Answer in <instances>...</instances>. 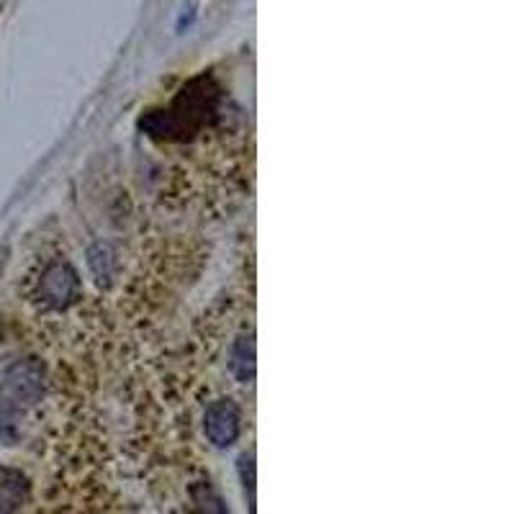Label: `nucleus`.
I'll list each match as a JSON object with an SVG mask.
<instances>
[{"instance_id": "20e7f679", "label": "nucleus", "mask_w": 514, "mask_h": 514, "mask_svg": "<svg viewBox=\"0 0 514 514\" xmlns=\"http://www.w3.org/2000/svg\"><path fill=\"white\" fill-rule=\"evenodd\" d=\"M31 499V484L18 468L0 466V512L24 509Z\"/></svg>"}, {"instance_id": "423d86ee", "label": "nucleus", "mask_w": 514, "mask_h": 514, "mask_svg": "<svg viewBox=\"0 0 514 514\" xmlns=\"http://www.w3.org/2000/svg\"><path fill=\"white\" fill-rule=\"evenodd\" d=\"M21 412L24 409H18L8 396L0 394V443L3 445H11L18 440V422H21Z\"/></svg>"}, {"instance_id": "f03ea898", "label": "nucleus", "mask_w": 514, "mask_h": 514, "mask_svg": "<svg viewBox=\"0 0 514 514\" xmlns=\"http://www.w3.org/2000/svg\"><path fill=\"white\" fill-rule=\"evenodd\" d=\"M44 381H47V376H44V365L39 360H16L3 376L0 394L8 396L18 409H29L42 399Z\"/></svg>"}, {"instance_id": "f257e3e1", "label": "nucleus", "mask_w": 514, "mask_h": 514, "mask_svg": "<svg viewBox=\"0 0 514 514\" xmlns=\"http://www.w3.org/2000/svg\"><path fill=\"white\" fill-rule=\"evenodd\" d=\"M83 286H80L78 270L72 268L67 260L47 263L42 268V275L36 281V299L44 309H67L80 299Z\"/></svg>"}, {"instance_id": "7ed1b4c3", "label": "nucleus", "mask_w": 514, "mask_h": 514, "mask_svg": "<svg viewBox=\"0 0 514 514\" xmlns=\"http://www.w3.org/2000/svg\"><path fill=\"white\" fill-rule=\"evenodd\" d=\"M204 432L214 448H232L242 435V414L232 399L211 401L204 412Z\"/></svg>"}, {"instance_id": "39448f33", "label": "nucleus", "mask_w": 514, "mask_h": 514, "mask_svg": "<svg viewBox=\"0 0 514 514\" xmlns=\"http://www.w3.org/2000/svg\"><path fill=\"white\" fill-rule=\"evenodd\" d=\"M229 368L240 383L255 381V335H252V329L240 332L234 340L232 353H229Z\"/></svg>"}, {"instance_id": "0eeeda50", "label": "nucleus", "mask_w": 514, "mask_h": 514, "mask_svg": "<svg viewBox=\"0 0 514 514\" xmlns=\"http://www.w3.org/2000/svg\"><path fill=\"white\" fill-rule=\"evenodd\" d=\"M88 263L93 268V273L98 275V281H111L116 273V260H114V252L108 250V247L98 245L88 252Z\"/></svg>"}]
</instances>
